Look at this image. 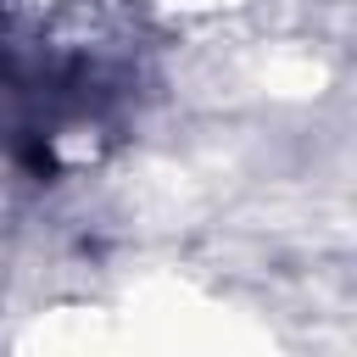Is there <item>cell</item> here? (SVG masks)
Masks as SVG:
<instances>
[{
	"mask_svg": "<svg viewBox=\"0 0 357 357\" xmlns=\"http://www.w3.org/2000/svg\"><path fill=\"white\" fill-rule=\"evenodd\" d=\"M156 6L184 11V17H218V11H234V6H245V0H156Z\"/></svg>",
	"mask_w": 357,
	"mask_h": 357,
	"instance_id": "6da1fadb",
	"label": "cell"
}]
</instances>
